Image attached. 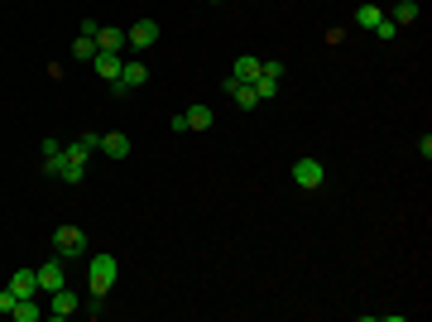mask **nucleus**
Returning <instances> with one entry per match:
<instances>
[{
  "mask_svg": "<svg viewBox=\"0 0 432 322\" xmlns=\"http://www.w3.org/2000/svg\"><path fill=\"white\" fill-rule=\"evenodd\" d=\"M115 274H120L115 255H91V260H87V294L106 298L110 289H115Z\"/></svg>",
  "mask_w": 432,
  "mask_h": 322,
  "instance_id": "1",
  "label": "nucleus"
},
{
  "mask_svg": "<svg viewBox=\"0 0 432 322\" xmlns=\"http://www.w3.org/2000/svg\"><path fill=\"white\" fill-rule=\"evenodd\" d=\"M53 255L82 260V255H87V231H82V226H58L53 231Z\"/></svg>",
  "mask_w": 432,
  "mask_h": 322,
  "instance_id": "2",
  "label": "nucleus"
},
{
  "mask_svg": "<svg viewBox=\"0 0 432 322\" xmlns=\"http://www.w3.org/2000/svg\"><path fill=\"white\" fill-rule=\"evenodd\" d=\"M293 183H298L303 192H317V188L326 183V168H322L317 159H307V154H303V159L293 163Z\"/></svg>",
  "mask_w": 432,
  "mask_h": 322,
  "instance_id": "3",
  "label": "nucleus"
},
{
  "mask_svg": "<svg viewBox=\"0 0 432 322\" xmlns=\"http://www.w3.org/2000/svg\"><path fill=\"white\" fill-rule=\"evenodd\" d=\"M154 39H159V25H154V20H135V25L125 29V49H135V54H149Z\"/></svg>",
  "mask_w": 432,
  "mask_h": 322,
  "instance_id": "4",
  "label": "nucleus"
},
{
  "mask_svg": "<svg viewBox=\"0 0 432 322\" xmlns=\"http://www.w3.org/2000/svg\"><path fill=\"white\" fill-rule=\"evenodd\" d=\"M63 265H68L63 255H53L49 265H39V294H58V289L68 284V274H63Z\"/></svg>",
  "mask_w": 432,
  "mask_h": 322,
  "instance_id": "5",
  "label": "nucleus"
},
{
  "mask_svg": "<svg viewBox=\"0 0 432 322\" xmlns=\"http://www.w3.org/2000/svg\"><path fill=\"white\" fill-rule=\"evenodd\" d=\"M72 313H77V294H72V289H68V284H63V289H58V294H49V318H72Z\"/></svg>",
  "mask_w": 432,
  "mask_h": 322,
  "instance_id": "6",
  "label": "nucleus"
},
{
  "mask_svg": "<svg viewBox=\"0 0 432 322\" xmlns=\"http://www.w3.org/2000/svg\"><path fill=\"white\" fill-rule=\"evenodd\" d=\"M221 92H226V97H236V106H245V111H255L260 106V97H255V87H250V82H221Z\"/></svg>",
  "mask_w": 432,
  "mask_h": 322,
  "instance_id": "7",
  "label": "nucleus"
},
{
  "mask_svg": "<svg viewBox=\"0 0 432 322\" xmlns=\"http://www.w3.org/2000/svg\"><path fill=\"white\" fill-rule=\"evenodd\" d=\"M120 49H125V29H115V25L96 29V54H120Z\"/></svg>",
  "mask_w": 432,
  "mask_h": 322,
  "instance_id": "8",
  "label": "nucleus"
},
{
  "mask_svg": "<svg viewBox=\"0 0 432 322\" xmlns=\"http://www.w3.org/2000/svg\"><path fill=\"white\" fill-rule=\"evenodd\" d=\"M10 289H15V298H34L39 294V269H15V274H10Z\"/></svg>",
  "mask_w": 432,
  "mask_h": 322,
  "instance_id": "9",
  "label": "nucleus"
},
{
  "mask_svg": "<svg viewBox=\"0 0 432 322\" xmlns=\"http://www.w3.org/2000/svg\"><path fill=\"white\" fill-rule=\"evenodd\" d=\"M39 154H44V173L58 178V173H63V159H68V154H63V144H58V140H44V144H39Z\"/></svg>",
  "mask_w": 432,
  "mask_h": 322,
  "instance_id": "10",
  "label": "nucleus"
},
{
  "mask_svg": "<svg viewBox=\"0 0 432 322\" xmlns=\"http://www.w3.org/2000/svg\"><path fill=\"white\" fill-rule=\"evenodd\" d=\"M101 154H110V159H130V135H101Z\"/></svg>",
  "mask_w": 432,
  "mask_h": 322,
  "instance_id": "11",
  "label": "nucleus"
},
{
  "mask_svg": "<svg viewBox=\"0 0 432 322\" xmlns=\"http://www.w3.org/2000/svg\"><path fill=\"white\" fill-rule=\"evenodd\" d=\"M260 78V58H236V63H231V82H255Z\"/></svg>",
  "mask_w": 432,
  "mask_h": 322,
  "instance_id": "12",
  "label": "nucleus"
},
{
  "mask_svg": "<svg viewBox=\"0 0 432 322\" xmlns=\"http://www.w3.org/2000/svg\"><path fill=\"white\" fill-rule=\"evenodd\" d=\"M212 106H188L183 111V125H188V130H212Z\"/></svg>",
  "mask_w": 432,
  "mask_h": 322,
  "instance_id": "13",
  "label": "nucleus"
},
{
  "mask_svg": "<svg viewBox=\"0 0 432 322\" xmlns=\"http://www.w3.org/2000/svg\"><path fill=\"white\" fill-rule=\"evenodd\" d=\"M39 313H44V308H39V294H34V298H20V303L10 308V318H15V322H39Z\"/></svg>",
  "mask_w": 432,
  "mask_h": 322,
  "instance_id": "14",
  "label": "nucleus"
},
{
  "mask_svg": "<svg viewBox=\"0 0 432 322\" xmlns=\"http://www.w3.org/2000/svg\"><path fill=\"white\" fill-rule=\"evenodd\" d=\"M120 82L135 92V87H144V82H149V68H144L139 58H130V63H125V73H120Z\"/></svg>",
  "mask_w": 432,
  "mask_h": 322,
  "instance_id": "15",
  "label": "nucleus"
},
{
  "mask_svg": "<svg viewBox=\"0 0 432 322\" xmlns=\"http://www.w3.org/2000/svg\"><path fill=\"white\" fill-rule=\"evenodd\" d=\"M379 20H384V10H379V5H355V29H370V34H375Z\"/></svg>",
  "mask_w": 432,
  "mask_h": 322,
  "instance_id": "16",
  "label": "nucleus"
},
{
  "mask_svg": "<svg viewBox=\"0 0 432 322\" xmlns=\"http://www.w3.org/2000/svg\"><path fill=\"white\" fill-rule=\"evenodd\" d=\"M72 58H77V63H91V58H96V39L77 34V39H72Z\"/></svg>",
  "mask_w": 432,
  "mask_h": 322,
  "instance_id": "17",
  "label": "nucleus"
},
{
  "mask_svg": "<svg viewBox=\"0 0 432 322\" xmlns=\"http://www.w3.org/2000/svg\"><path fill=\"white\" fill-rule=\"evenodd\" d=\"M389 20H394V25H413V20H418V0H399Z\"/></svg>",
  "mask_w": 432,
  "mask_h": 322,
  "instance_id": "18",
  "label": "nucleus"
},
{
  "mask_svg": "<svg viewBox=\"0 0 432 322\" xmlns=\"http://www.w3.org/2000/svg\"><path fill=\"white\" fill-rule=\"evenodd\" d=\"M250 87H255V97H260V101H269V97H279V78H265V73H260V78L250 82Z\"/></svg>",
  "mask_w": 432,
  "mask_h": 322,
  "instance_id": "19",
  "label": "nucleus"
},
{
  "mask_svg": "<svg viewBox=\"0 0 432 322\" xmlns=\"http://www.w3.org/2000/svg\"><path fill=\"white\" fill-rule=\"evenodd\" d=\"M58 178H63V183H72V188H77L82 178H87V163H72V159H63V173H58Z\"/></svg>",
  "mask_w": 432,
  "mask_h": 322,
  "instance_id": "20",
  "label": "nucleus"
},
{
  "mask_svg": "<svg viewBox=\"0 0 432 322\" xmlns=\"http://www.w3.org/2000/svg\"><path fill=\"white\" fill-rule=\"evenodd\" d=\"M63 154H68L72 163H87V159H91V149H82V140H77V144H63Z\"/></svg>",
  "mask_w": 432,
  "mask_h": 322,
  "instance_id": "21",
  "label": "nucleus"
},
{
  "mask_svg": "<svg viewBox=\"0 0 432 322\" xmlns=\"http://www.w3.org/2000/svg\"><path fill=\"white\" fill-rule=\"evenodd\" d=\"M394 34H399L394 20H379V25H375V39H394Z\"/></svg>",
  "mask_w": 432,
  "mask_h": 322,
  "instance_id": "22",
  "label": "nucleus"
},
{
  "mask_svg": "<svg viewBox=\"0 0 432 322\" xmlns=\"http://www.w3.org/2000/svg\"><path fill=\"white\" fill-rule=\"evenodd\" d=\"M77 140H82V149H91V154H96V149H101V135H96V130H87V135H77Z\"/></svg>",
  "mask_w": 432,
  "mask_h": 322,
  "instance_id": "23",
  "label": "nucleus"
},
{
  "mask_svg": "<svg viewBox=\"0 0 432 322\" xmlns=\"http://www.w3.org/2000/svg\"><path fill=\"white\" fill-rule=\"evenodd\" d=\"M15 303H20V298H15V289H10V284H5V289H0V313H10V308H15Z\"/></svg>",
  "mask_w": 432,
  "mask_h": 322,
  "instance_id": "24",
  "label": "nucleus"
},
{
  "mask_svg": "<svg viewBox=\"0 0 432 322\" xmlns=\"http://www.w3.org/2000/svg\"><path fill=\"white\" fill-rule=\"evenodd\" d=\"M260 73H265V78H284V63H279V58H269V63H260Z\"/></svg>",
  "mask_w": 432,
  "mask_h": 322,
  "instance_id": "25",
  "label": "nucleus"
},
{
  "mask_svg": "<svg viewBox=\"0 0 432 322\" xmlns=\"http://www.w3.org/2000/svg\"><path fill=\"white\" fill-rule=\"evenodd\" d=\"M207 5H221V0H207Z\"/></svg>",
  "mask_w": 432,
  "mask_h": 322,
  "instance_id": "26",
  "label": "nucleus"
}]
</instances>
